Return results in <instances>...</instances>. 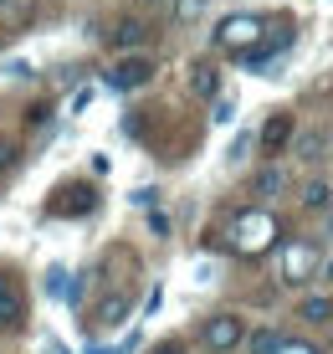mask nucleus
Wrapping results in <instances>:
<instances>
[{
  "label": "nucleus",
  "instance_id": "nucleus-8",
  "mask_svg": "<svg viewBox=\"0 0 333 354\" xmlns=\"http://www.w3.org/2000/svg\"><path fill=\"white\" fill-rule=\"evenodd\" d=\"M93 205H97L93 185H67V190H61V201H52V211L57 216H88Z\"/></svg>",
  "mask_w": 333,
  "mask_h": 354
},
{
  "label": "nucleus",
  "instance_id": "nucleus-19",
  "mask_svg": "<svg viewBox=\"0 0 333 354\" xmlns=\"http://www.w3.org/2000/svg\"><path fill=\"white\" fill-rule=\"evenodd\" d=\"M236 118V108H231V97H216V124H231Z\"/></svg>",
  "mask_w": 333,
  "mask_h": 354
},
{
  "label": "nucleus",
  "instance_id": "nucleus-3",
  "mask_svg": "<svg viewBox=\"0 0 333 354\" xmlns=\"http://www.w3.org/2000/svg\"><path fill=\"white\" fill-rule=\"evenodd\" d=\"M154 57L149 52H133V57H118V62L113 67H108V88H113V93H139V88H149V82H154Z\"/></svg>",
  "mask_w": 333,
  "mask_h": 354
},
{
  "label": "nucleus",
  "instance_id": "nucleus-13",
  "mask_svg": "<svg viewBox=\"0 0 333 354\" xmlns=\"http://www.w3.org/2000/svg\"><path fill=\"white\" fill-rule=\"evenodd\" d=\"M303 205L307 211H333V190L323 185V180H307L303 185Z\"/></svg>",
  "mask_w": 333,
  "mask_h": 354
},
{
  "label": "nucleus",
  "instance_id": "nucleus-17",
  "mask_svg": "<svg viewBox=\"0 0 333 354\" xmlns=\"http://www.w3.org/2000/svg\"><path fill=\"white\" fill-rule=\"evenodd\" d=\"M46 118H52V103H31L26 108V129H41Z\"/></svg>",
  "mask_w": 333,
  "mask_h": 354
},
{
  "label": "nucleus",
  "instance_id": "nucleus-10",
  "mask_svg": "<svg viewBox=\"0 0 333 354\" xmlns=\"http://www.w3.org/2000/svg\"><path fill=\"white\" fill-rule=\"evenodd\" d=\"M190 93L195 97H220V67L216 62H195L190 67Z\"/></svg>",
  "mask_w": 333,
  "mask_h": 354
},
{
  "label": "nucleus",
  "instance_id": "nucleus-7",
  "mask_svg": "<svg viewBox=\"0 0 333 354\" xmlns=\"http://www.w3.org/2000/svg\"><path fill=\"white\" fill-rule=\"evenodd\" d=\"M307 267H313V247H287V252H282V283L303 288L307 283Z\"/></svg>",
  "mask_w": 333,
  "mask_h": 354
},
{
  "label": "nucleus",
  "instance_id": "nucleus-20",
  "mask_svg": "<svg viewBox=\"0 0 333 354\" xmlns=\"http://www.w3.org/2000/svg\"><path fill=\"white\" fill-rule=\"evenodd\" d=\"M277 354H318V349H313V344H298V339H282Z\"/></svg>",
  "mask_w": 333,
  "mask_h": 354
},
{
  "label": "nucleus",
  "instance_id": "nucleus-1",
  "mask_svg": "<svg viewBox=\"0 0 333 354\" xmlns=\"http://www.w3.org/2000/svg\"><path fill=\"white\" fill-rule=\"evenodd\" d=\"M246 319L241 313H211V319L200 324V344L211 349V354H231V349H241L246 344Z\"/></svg>",
  "mask_w": 333,
  "mask_h": 354
},
{
  "label": "nucleus",
  "instance_id": "nucleus-12",
  "mask_svg": "<svg viewBox=\"0 0 333 354\" xmlns=\"http://www.w3.org/2000/svg\"><path fill=\"white\" fill-rule=\"evenodd\" d=\"M277 349H282L277 328H251V334H246V354H277Z\"/></svg>",
  "mask_w": 333,
  "mask_h": 354
},
{
  "label": "nucleus",
  "instance_id": "nucleus-14",
  "mask_svg": "<svg viewBox=\"0 0 333 354\" xmlns=\"http://www.w3.org/2000/svg\"><path fill=\"white\" fill-rule=\"evenodd\" d=\"M282 185H287V175H282V169H277V165H267V169H256V180H251V190H256V195H262V201H267V195H277Z\"/></svg>",
  "mask_w": 333,
  "mask_h": 354
},
{
  "label": "nucleus",
  "instance_id": "nucleus-6",
  "mask_svg": "<svg viewBox=\"0 0 333 354\" xmlns=\"http://www.w3.org/2000/svg\"><path fill=\"white\" fill-rule=\"evenodd\" d=\"M292 133H298V118L292 113H272L262 124V133H256V144H262V154H282L292 144Z\"/></svg>",
  "mask_w": 333,
  "mask_h": 354
},
{
  "label": "nucleus",
  "instance_id": "nucleus-21",
  "mask_svg": "<svg viewBox=\"0 0 333 354\" xmlns=\"http://www.w3.org/2000/svg\"><path fill=\"white\" fill-rule=\"evenodd\" d=\"M323 277H328V283H333V262H328V267H323Z\"/></svg>",
  "mask_w": 333,
  "mask_h": 354
},
{
  "label": "nucleus",
  "instance_id": "nucleus-15",
  "mask_svg": "<svg viewBox=\"0 0 333 354\" xmlns=\"http://www.w3.org/2000/svg\"><path fill=\"white\" fill-rule=\"evenodd\" d=\"M16 165H21V144H16V139H6V133H0V180H6L10 169H16Z\"/></svg>",
  "mask_w": 333,
  "mask_h": 354
},
{
  "label": "nucleus",
  "instance_id": "nucleus-22",
  "mask_svg": "<svg viewBox=\"0 0 333 354\" xmlns=\"http://www.w3.org/2000/svg\"><path fill=\"white\" fill-rule=\"evenodd\" d=\"M328 231H333V216H328Z\"/></svg>",
  "mask_w": 333,
  "mask_h": 354
},
{
  "label": "nucleus",
  "instance_id": "nucleus-2",
  "mask_svg": "<svg viewBox=\"0 0 333 354\" xmlns=\"http://www.w3.org/2000/svg\"><path fill=\"white\" fill-rule=\"evenodd\" d=\"M216 46L220 52H236V57L256 52L262 46V16H226L216 26Z\"/></svg>",
  "mask_w": 333,
  "mask_h": 354
},
{
  "label": "nucleus",
  "instance_id": "nucleus-9",
  "mask_svg": "<svg viewBox=\"0 0 333 354\" xmlns=\"http://www.w3.org/2000/svg\"><path fill=\"white\" fill-rule=\"evenodd\" d=\"M129 308H133V298H129V292H118V298H103V303H97V313H93V324L103 328V334H108V328H123Z\"/></svg>",
  "mask_w": 333,
  "mask_h": 354
},
{
  "label": "nucleus",
  "instance_id": "nucleus-11",
  "mask_svg": "<svg viewBox=\"0 0 333 354\" xmlns=\"http://www.w3.org/2000/svg\"><path fill=\"white\" fill-rule=\"evenodd\" d=\"M298 319H303V324H328V319H333V298H323V292L303 298V303H298Z\"/></svg>",
  "mask_w": 333,
  "mask_h": 354
},
{
  "label": "nucleus",
  "instance_id": "nucleus-18",
  "mask_svg": "<svg viewBox=\"0 0 333 354\" xmlns=\"http://www.w3.org/2000/svg\"><path fill=\"white\" fill-rule=\"evenodd\" d=\"M200 10H205V0H175V16L180 21H195Z\"/></svg>",
  "mask_w": 333,
  "mask_h": 354
},
{
  "label": "nucleus",
  "instance_id": "nucleus-23",
  "mask_svg": "<svg viewBox=\"0 0 333 354\" xmlns=\"http://www.w3.org/2000/svg\"><path fill=\"white\" fill-rule=\"evenodd\" d=\"M0 6H10V0H0Z\"/></svg>",
  "mask_w": 333,
  "mask_h": 354
},
{
  "label": "nucleus",
  "instance_id": "nucleus-5",
  "mask_svg": "<svg viewBox=\"0 0 333 354\" xmlns=\"http://www.w3.org/2000/svg\"><path fill=\"white\" fill-rule=\"evenodd\" d=\"M26 324V298H21V283L10 272H0V328H21Z\"/></svg>",
  "mask_w": 333,
  "mask_h": 354
},
{
  "label": "nucleus",
  "instance_id": "nucleus-16",
  "mask_svg": "<svg viewBox=\"0 0 333 354\" xmlns=\"http://www.w3.org/2000/svg\"><path fill=\"white\" fill-rule=\"evenodd\" d=\"M318 149H323V133H303V139H298V154H303V160H318Z\"/></svg>",
  "mask_w": 333,
  "mask_h": 354
},
{
  "label": "nucleus",
  "instance_id": "nucleus-4",
  "mask_svg": "<svg viewBox=\"0 0 333 354\" xmlns=\"http://www.w3.org/2000/svg\"><path fill=\"white\" fill-rule=\"evenodd\" d=\"M149 21L144 16H123L113 31H108V46H113V52H123V57H133V52H144V41H149Z\"/></svg>",
  "mask_w": 333,
  "mask_h": 354
}]
</instances>
